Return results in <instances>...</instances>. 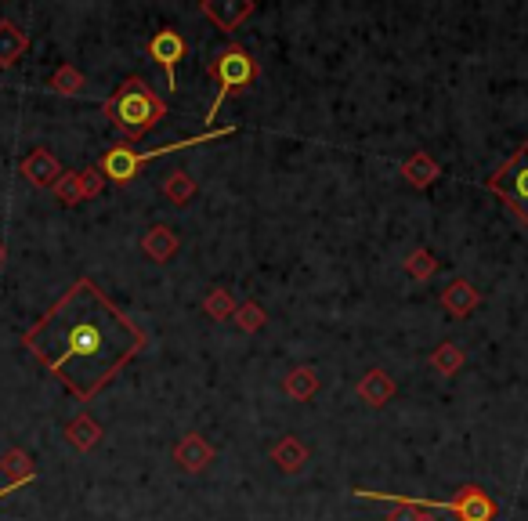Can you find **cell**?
<instances>
[{
  "label": "cell",
  "mask_w": 528,
  "mask_h": 521,
  "mask_svg": "<svg viewBox=\"0 0 528 521\" xmlns=\"http://www.w3.org/2000/svg\"><path fill=\"white\" fill-rule=\"evenodd\" d=\"M239 127L228 124V127H214V131H203L196 138H185V142H170V145H160V149H149V152H134L131 145H113V149L102 152V160H98V171H102L105 181H113V185H127V181L138 178L145 163L160 160L167 152H185V149H196V145H210V142H221V138H232Z\"/></svg>",
  "instance_id": "4"
},
{
  "label": "cell",
  "mask_w": 528,
  "mask_h": 521,
  "mask_svg": "<svg viewBox=\"0 0 528 521\" xmlns=\"http://www.w3.org/2000/svg\"><path fill=\"white\" fill-rule=\"evenodd\" d=\"M178 247H181V239L170 225H152L142 236V254L149 257V261H156V265H167L170 257L178 254Z\"/></svg>",
  "instance_id": "14"
},
{
  "label": "cell",
  "mask_w": 528,
  "mask_h": 521,
  "mask_svg": "<svg viewBox=\"0 0 528 521\" xmlns=\"http://www.w3.org/2000/svg\"><path fill=\"white\" fill-rule=\"evenodd\" d=\"M232 323H236L243 333H257V330H264V323H268V312H264L257 301H243V304H236Z\"/></svg>",
  "instance_id": "25"
},
{
  "label": "cell",
  "mask_w": 528,
  "mask_h": 521,
  "mask_svg": "<svg viewBox=\"0 0 528 521\" xmlns=\"http://www.w3.org/2000/svg\"><path fill=\"white\" fill-rule=\"evenodd\" d=\"M387 521H420V511H413V507H395V511L387 514Z\"/></svg>",
  "instance_id": "28"
},
{
  "label": "cell",
  "mask_w": 528,
  "mask_h": 521,
  "mask_svg": "<svg viewBox=\"0 0 528 521\" xmlns=\"http://www.w3.org/2000/svg\"><path fill=\"white\" fill-rule=\"evenodd\" d=\"M355 500L373 503H395V507H413V511H449L456 521H496L500 503L492 500L481 485H460L453 496L427 500V496H402V493H373V489H351Z\"/></svg>",
  "instance_id": "3"
},
{
  "label": "cell",
  "mask_w": 528,
  "mask_h": 521,
  "mask_svg": "<svg viewBox=\"0 0 528 521\" xmlns=\"http://www.w3.org/2000/svg\"><path fill=\"white\" fill-rule=\"evenodd\" d=\"M442 308L453 315V319H467V315H474V308H481V290L471 279L456 275L453 283L442 290Z\"/></svg>",
  "instance_id": "12"
},
{
  "label": "cell",
  "mask_w": 528,
  "mask_h": 521,
  "mask_svg": "<svg viewBox=\"0 0 528 521\" xmlns=\"http://www.w3.org/2000/svg\"><path fill=\"white\" fill-rule=\"evenodd\" d=\"M406 272L413 275L416 283H427V279L438 272V257H434L427 247H416L413 254L406 257Z\"/></svg>",
  "instance_id": "26"
},
{
  "label": "cell",
  "mask_w": 528,
  "mask_h": 521,
  "mask_svg": "<svg viewBox=\"0 0 528 521\" xmlns=\"http://www.w3.org/2000/svg\"><path fill=\"white\" fill-rule=\"evenodd\" d=\"M174 464H178L185 474H203L210 464H214V446H210L199 431H189V435L174 446Z\"/></svg>",
  "instance_id": "10"
},
{
  "label": "cell",
  "mask_w": 528,
  "mask_h": 521,
  "mask_svg": "<svg viewBox=\"0 0 528 521\" xmlns=\"http://www.w3.org/2000/svg\"><path fill=\"white\" fill-rule=\"evenodd\" d=\"M55 199L58 203H66V207H76V203H84V181H80V171H62V178L55 181Z\"/></svg>",
  "instance_id": "24"
},
{
  "label": "cell",
  "mask_w": 528,
  "mask_h": 521,
  "mask_svg": "<svg viewBox=\"0 0 528 521\" xmlns=\"http://www.w3.org/2000/svg\"><path fill=\"white\" fill-rule=\"evenodd\" d=\"M272 464L279 467L283 474H301L304 467H308V460H312V453H308V446H304L297 435H283L279 442L272 446Z\"/></svg>",
  "instance_id": "13"
},
{
  "label": "cell",
  "mask_w": 528,
  "mask_h": 521,
  "mask_svg": "<svg viewBox=\"0 0 528 521\" xmlns=\"http://www.w3.org/2000/svg\"><path fill=\"white\" fill-rule=\"evenodd\" d=\"M319 370L315 366H297V370L286 373L283 380V391L293 398V402H312L315 395H319Z\"/></svg>",
  "instance_id": "18"
},
{
  "label": "cell",
  "mask_w": 528,
  "mask_h": 521,
  "mask_svg": "<svg viewBox=\"0 0 528 521\" xmlns=\"http://www.w3.org/2000/svg\"><path fill=\"white\" fill-rule=\"evenodd\" d=\"M66 442L76 449V453H91V449L102 442V424H98L91 413H76L66 424Z\"/></svg>",
  "instance_id": "16"
},
{
  "label": "cell",
  "mask_w": 528,
  "mask_h": 521,
  "mask_svg": "<svg viewBox=\"0 0 528 521\" xmlns=\"http://www.w3.org/2000/svg\"><path fill=\"white\" fill-rule=\"evenodd\" d=\"M398 174H402L406 185H413V189H431L434 181L442 178V167H438V160H434L431 152H413V156L398 167Z\"/></svg>",
  "instance_id": "15"
},
{
  "label": "cell",
  "mask_w": 528,
  "mask_h": 521,
  "mask_svg": "<svg viewBox=\"0 0 528 521\" xmlns=\"http://www.w3.org/2000/svg\"><path fill=\"white\" fill-rule=\"evenodd\" d=\"M485 189L500 199L521 225H528V142H521L518 152L485 178Z\"/></svg>",
  "instance_id": "6"
},
{
  "label": "cell",
  "mask_w": 528,
  "mask_h": 521,
  "mask_svg": "<svg viewBox=\"0 0 528 521\" xmlns=\"http://www.w3.org/2000/svg\"><path fill=\"white\" fill-rule=\"evenodd\" d=\"M149 337L131 315L116 308L105 290L80 275L66 294L22 333V348L69 388L76 402H91L123 366L145 351Z\"/></svg>",
  "instance_id": "1"
},
{
  "label": "cell",
  "mask_w": 528,
  "mask_h": 521,
  "mask_svg": "<svg viewBox=\"0 0 528 521\" xmlns=\"http://www.w3.org/2000/svg\"><path fill=\"white\" fill-rule=\"evenodd\" d=\"M145 51H149L152 62L167 73L170 91H178V66L189 58V44H185V37H181L174 26H163V29H156V37L149 40V48Z\"/></svg>",
  "instance_id": "7"
},
{
  "label": "cell",
  "mask_w": 528,
  "mask_h": 521,
  "mask_svg": "<svg viewBox=\"0 0 528 521\" xmlns=\"http://www.w3.org/2000/svg\"><path fill=\"white\" fill-rule=\"evenodd\" d=\"M19 174L29 185H37V189H55V181L62 178V163H58V156L51 149L37 145V149L19 163Z\"/></svg>",
  "instance_id": "9"
},
{
  "label": "cell",
  "mask_w": 528,
  "mask_h": 521,
  "mask_svg": "<svg viewBox=\"0 0 528 521\" xmlns=\"http://www.w3.org/2000/svg\"><path fill=\"white\" fill-rule=\"evenodd\" d=\"M29 51L26 29H19L11 19H0V69L19 66V58Z\"/></svg>",
  "instance_id": "17"
},
{
  "label": "cell",
  "mask_w": 528,
  "mask_h": 521,
  "mask_svg": "<svg viewBox=\"0 0 528 521\" xmlns=\"http://www.w3.org/2000/svg\"><path fill=\"white\" fill-rule=\"evenodd\" d=\"M199 11H203V19L214 22V29H221V33L232 37L246 19L257 15V0H203Z\"/></svg>",
  "instance_id": "8"
},
{
  "label": "cell",
  "mask_w": 528,
  "mask_h": 521,
  "mask_svg": "<svg viewBox=\"0 0 528 521\" xmlns=\"http://www.w3.org/2000/svg\"><path fill=\"white\" fill-rule=\"evenodd\" d=\"M355 395H359L369 409H384L387 402L398 395V384H395V377H391L387 370L373 366V370L362 373V380L355 384Z\"/></svg>",
  "instance_id": "11"
},
{
  "label": "cell",
  "mask_w": 528,
  "mask_h": 521,
  "mask_svg": "<svg viewBox=\"0 0 528 521\" xmlns=\"http://www.w3.org/2000/svg\"><path fill=\"white\" fill-rule=\"evenodd\" d=\"M22 485H26V482H8V485H0V500H4V496H11V493H19Z\"/></svg>",
  "instance_id": "29"
},
{
  "label": "cell",
  "mask_w": 528,
  "mask_h": 521,
  "mask_svg": "<svg viewBox=\"0 0 528 521\" xmlns=\"http://www.w3.org/2000/svg\"><path fill=\"white\" fill-rule=\"evenodd\" d=\"M257 73H261V66H257V58L250 55L243 44H225L221 51H214V58L207 62V76L217 84V95H214V102H210V109H207L210 131H214V116L221 113L225 98L243 95L246 87H254Z\"/></svg>",
  "instance_id": "5"
},
{
  "label": "cell",
  "mask_w": 528,
  "mask_h": 521,
  "mask_svg": "<svg viewBox=\"0 0 528 521\" xmlns=\"http://www.w3.org/2000/svg\"><path fill=\"white\" fill-rule=\"evenodd\" d=\"M0 471L8 474L11 482H37V467H33V456L26 449H8L0 456Z\"/></svg>",
  "instance_id": "21"
},
{
  "label": "cell",
  "mask_w": 528,
  "mask_h": 521,
  "mask_svg": "<svg viewBox=\"0 0 528 521\" xmlns=\"http://www.w3.org/2000/svg\"><path fill=\"white\" fill-rule=\"evenodd\" d=\"M463 362H467V355H463V348L456 341H442L431 351V370L438 377H456L463 370Z\"/></svg>",
  "instance_id": "20"
},
{
  "label": "cell",
  "mask_w": 528,
  "mask_h": 521,
  "mask_svg": "<svg viewBox=\"0 0 528 521\" xmlns=\"http://www.w3.org/2000/svg\"><path fill=\"white\" fill-rule=\"evenodd\" d=\"M48 87L55 91V95H66V98H73V95H84V87H87V76L80 73L76 66H58L55 73H51V80H48Z\"/></svg>",
  "instance_id": "23"
},
{
  "label": "cell",
  "mask_w": 528,
  "mask_h": 521,
  "mask_svg": "<svg viewBox=\"0 0 528 521\" xmlns=\"http://www.w3.org/2000/svg\"><path fill=\"white\" fill-rule=\"evenodd\" d=\"M203 315L214 319V323L232 319V315H236V297H232V290H228V286H214V290L203 297Z\"/></svg>",
  "instance_id": "22"
},
{
  "label": "cell",
  "mask_w": 528,
  "mask_h": 521,
  "mask_svg": "<svg viewBox=\"0 0 528 521\" xmlns=\"http://www.w3.org/2000/svg\"><path fill=\"white\" fill-rule=\"evenodd\" d=\"M4 261H8V247H4V239H0V268H4Z\"/></svg>",
  "instance_id": "30"
},
{
  "label": "cell",
  "mask_w": 528,
  "mask_h": 521,
  "mask_svg": "<svg viewBox=\"0 0 528 521\" xmlns=\"http://www.w3.org/2000/svg\"><path fill=\"white\" fill-rule=\"evenodd\" d=\"M102 113L109 116V124L127 138V142H142L152 127L167 116V102H163L145 76H127L113 95L105 98Z\"/></svg>",
  "instance_id": "2"
},
{
  "label": "cell",
  "mask_w": 528,
  "mask_h": 521,
  "mask_svg": "<svg viewBox=\"0 0 528 521\" xmlns=\"http://www.w3.org/2000/svg\"><path fill=\"white\" fill-rule=\"evenodd\" d=\"M80 181H84V199H98L105 189V178L98 167H87V171H80Z\"/></svg>",
  "instance_id": "27"
},
{
  "label": "cell",
  "mask_w": 528,
  "mask_h": 521,
  "mask_svg": "<svg viewBox=\"0 0 528 521\" xmlns=\"http://www.w3.org/2000/svg\"><path fill=\"white\" fill-rule=\"evenodd\" d=\"M196 192H199V181L192 178L189 171H170L167 178H163V196H167V203H174V207L192 203Z\"/></svg>",
  "instance_id": "19"
},
{
  "label": "cell",
  "mask_w": 528,
  "mask_h": 521,
  "mask_svg": "<svg viewBox=\"0 0 528 521\" xmlns=\"http://www.w3.org/2000/svg\"><path fill=\"white\" fill-rule=\"evenodd\" d=\"M420 521H438L434 514H427V511H420Z\"/></svg>",
  "instance_id": "31"
}]
</instances>
